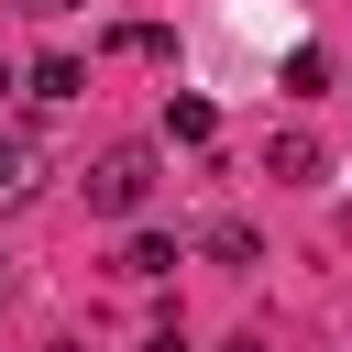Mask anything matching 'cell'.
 Returning <instances> with one entry per match:
<instances>
[{
	"mask_svg": "<svg viewBox=\"0 0 352 352\" xmlns=\"http://www.w3.org/2000/svg\"><path fill=\"white\" fill-rule=\"evenodd\" d=\"M143 198H154V143H110V154L88 165V209H99V220H132Z\"/></svg>",
	"mask_w": 352,
	"mask_h": 352,
	"instance_id": "6da1fadb",
	"label": "cell"
},
{
	"mask_svg": "<svg viewBox=\"0 0 352 352\" xmlns=\"http://www.w3.org/2000/svg\"><path fill=\"white\" fill-rule=\"evenodd\" d=\"M264 176H275V187H319V176H330V154H319L308 132H275V143H264Z\"/></svg>",
	"mask_w": 352,
	"mask_h": 352,
	"instance_id": "7a4b0ae2",
	"label": "cell"
},
{
	"mask_svg": "<svg viewBox=\"0 0 352 352\" xmlns=\"http://www.w3.org/2000/svg\"><path fill=\"white\" fill-rule=\"evenodd\" d=\"M22 88H33V99H77V88H88V66H77V55H33V77H22Z\"/></svg>",
	"mask_w": 352,
	"mask_h": 352,
	"instance_id": "3957f363",
	"label": "cell"
},
{
	"mask_svg": "<svg viewBox=\"0 0 352 352\" xmlns=\"http://www.w3.org/2000/svg\"><path fill=\"white\" fill-rule=\"evenodd\" d=\"M209 132H220L209 99H165V143H209Z\"/></svg>",
	"mask_w": 352,
	"mask_h": 352,
	"instance_id": "277c9868",
	"label": "cell"
},
{
	"mask_svg": "<svg viewBox=\"0 0 352 352\" xmlns=\"http://www.w3.org/2000/svg\"><path fill=\"white\" fill-rule=\"evenodd\" d=\"M121 275H176V242H165V231H132V242H121Z\"/></svg>",
	"mask_w": 352,
	"mask_h": 352,
	"instance_id": "5b68a950",
	"label": "cell"
},
{
	"mask_svg": "<svg viewBox=\"0 0 352 352\" xmlns=\"http://www.w3.org/2000/svg\"><path fill=\"white\" fill-rule=\"evenodd\" d=\"M286 88H297V99H319V88H330V55H308V44H297V55H286Z\"/></svg>",
	"mask_w": 352,
	"mask_h": 352,
	"instance_id": "8992f818",
	"label": "cell"
},
{
	"mask_svg": "<svg viewBox=\"0 0 352 352\" xmlns=\"http://www.w3.org/2000/svg\"><path fill=\"white\" fill-rule=\"evenodd\" d=\"M11 187H22V143H0V198H11Z\"/></svg>",
	"mask_w": 352,
	"mask_h": 352,
	"instance_id": "52a82bcc",
	"label": "cell"
},
{
	"mask_svg": "<svg viewBox=\"0 0 352 352\" xmlns=\"http://www.w3.org/2000/svg\"><path fill=\"white\" fill-rule=\"evenodd\" d=\"M143 352H187V330H176V319H165V330H154V341H143Z\"/></svg>",
	"mask_w": 352,
	"mask_h": 352,
	"instance_id": "ba28073f",
	"label": "cell"
},
{
	"mask_svg": "<svg viewBox=\"0 0 352 352\" xmlns=\"http://www.w3.org/2000/svg\"><path fill=\"white\" fill-rule=\"evenodd\" d=\"M231 352H264V330H242V341H231Z\"/></svg>",
	"mask_w": 352,
	"mask_h": 352,
	"instance_id": "9c48e42d",
	"label": "cell"
},
{
	"mask_svg": "<svg viewBox=\"0 0 352 352\" xmlns=\"http://www.w3.org/2000/svg\"><path fill=\"white\" fill-rule=\"evenodd\" d=\"M44 11H77V0H44Z\"/></svg>",
	"mask_w": 352,
	"mask_h": 352,
	"instance_id": "30bf717a",
	"label": "cell"
},
{
	"mask_svg": "<svg viewBox=\"0 0 352 352\" xmlns=\"http://www.w3.org/2000/svg\"><path fill=\"white\" fill-rule=\"evenodd\" d=\"M55 352H77V341H55Z\"/></svg>",
	"mask_w": 352,
	"mask_h": 352,
	"instance_id": "8fae6325",
	"label": "cell"
}]
</instances>
